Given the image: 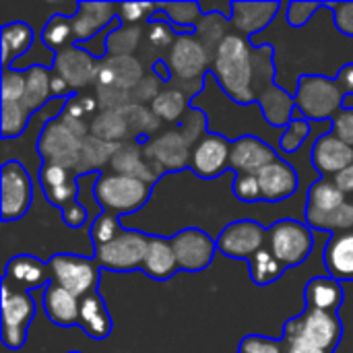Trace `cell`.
Instances as JSON below:
<instances>
[{
  "label": "cell",
  "instance_id": "cell-6",
  "mask_svg": "<svg viewBox=\"0 0 353 353\" xmlns=\"http://www.w3.org/2000/svg\"><path fill=\"white\" fill-rule=\"evenodd\" d=\"M267 246L285 267H300L314 248L312 230L296 219H279L267 228Z\"/></svg>",
  "mask_w": 353,
  "mask_h": 353
},
{
  "label": "cell",
  "instance_id": "cell-7",
  "mask_svg": "<svg viewBox=\"0 0 353 353\" xmlns=\"http://www.w3.org/2000/svg\"><path fill=\"white\" fill-rule=\"evenodd\" d=\"M52 281L64 288L66 292L74 294L77 298H85L97 292L101 269L95 259H85L70 252H58L48 261Z\"/></svg>",
  "mask_w": 353,
  "mask_h": 353
},
{
  "label": "cell",
  "instance_id": "cell-44",
  "mask_svg": "<svg viewBox=\"0 0 353 353\" xmlns=\"http://www.w3.org/2000/svg\"><path fill=\"white\" fill-rule=\"evenodd\" d=\"M122 225H120V215L112 213V211H101L93 223H91V242L95 248L103 246V244H110L112 240H116L120 234H122Z\"/></svg>",
  "mask_w": 353,
  "mask_h": 353
},
{
  "label": "cell",
  "instance_id": "cell-20",
  "mask_svg": "<svg viewBox=\"0 0 353 353\" xmlns=\"http://www.w3.org/2000/svg\"><path fill=\"white\" fill-rule=\"evenodd\" d=\"M110 168L114 170V174L137 178L147 184H155L157 178L163 174V170L147 157L145 143H141L137 139L120 145V149L116 151V155L110 161Z\"/></svg>",
  "mask_w": 353,
  "mask_h": 353
},
{
  "label": "cell",
  "instance_id": "cell-17",
  "mask_svg": "<svg viewBox=\"0 0 353 353\" xmlns=\"http://www.w3.org/2000/svg\"><path fill=\"white\" fill-rule=\"evenodd\" d=\"M145 153L163 172H180L190 168L192 147L180 130H168L149 139L145 143Z\"/></svg>",
  "mask_w": 353,
  "mask_h": 353
},
{
  "label": "cell",
  "instance_id": "cell-35",
  "mask_svg": "<svg viewBox=\"0 0 353 353\" xmlns=\"http://www.w3.org/2000/svg\"><path fill=\"white\" fill-rule=\"evenodd\" d=\"M153 19H165L174 29L182 27L186 35H194V29L203 19V12L199 2H159Z\"/></svg>",
  "mask_w": 353,
  "mask_h": 353
},
{
  "label": "cell",
  "instance_id": "cell-30",
  "mask_svg": "<svg viewBox=\"0 0 353 353\" xmlns=\"http://www.w3.org/2000/svg\"><path fill=\"white\" fill-rule=\"evenodd\" d=\"M141 271L155 281H168L180 271L170 238L149 236V248H147Z\"/></svg>",
  "mask_w": 353,
  "mask_h": 353
},
{
  "label": "cell",
  "instance_id": "cell-10",
  "mask_svg": "<svg viewBox=\"0 0 353 353\" xmlns=\"http://www.w3.org/2000/svg\"><path fill=\"white\" fill-rule=\"evenodd\" d=\"M211 64L209 52L194 35L180 33L168 52V68L178 83H203L211 72Z\"/></svg>",
  "mask_w": 353,
  "mask_h": 353
},
{
  "label": "cell",
  "instance_id": "cell-42",
  "mask_svg": "<svg viewBox=\"0 0 353 353\" xmlns=\"http://www.w3.org/2000/svg\"><path fill=\"white\" fill-rule=\"evenodd\" d=\"M41 39H43V43H46L50 50H54V52H60V50L72 46V43H74L72 19H70V17H64V14H54V17L43 25Z\"/></svg>",
  "mask_w": 353,
  "mask_h": 353
},
{
  "label": "cell",
  "instance_id": "cell-19",
  "mask_svg": "<svg viewBox=\"0 0 353 353\" xmlns=\"http://www.w3.org/2000/svg\"><path fill=\"white\" fill-rule=\"evenodd\" d=\"M72 19L74 43L81 46L108 29L118 19V4L114 2H79Z\"/></svg>",
  "mask_w": 353,
  "mask_h": 353
},
{
  "label": "cell",
  "instance_id": "cell-9",
  "mask_svg": "<svg viewBox=\"0 0 353 353\" xmlns=\"http://www.w3.org/2000/svg\"><path fill=\"white\" fill-rule=\"evenodd\" d=\"M147 248H149L147 234H143L139 230H122V234L116 240L95 248L93 259L99 265V269L128 273V271L143 267Z\"/></svg>",
  "mask_w": 353,
  "mask_h": 353
},
{
  "label": "cell",
  "instance_id": "cell-4",
  "mask_svg": "<svg viewBox=\"0 0 353 353\" xmlns=\"http://www.w3.org/2000/svg\"><path fill=\"white\" fill-rule=\"evenodd\" d=\"M153 184L120 174H99L93 184V199L101 211H112L116 215L134 213L149 201Z\"/></svg>",
  "mask_w": 353,
  "mask_h": 353
},
{
  "label": "cell",
  "instance_id": "cell-1",
  "mask_svg": "<svg viewBox=\"0 0 353 353\" xmlns=\"http://www.w3.org/2000/svg\"><path fill=\"white\" fill-rule=\"evenodd\" d=\"M254 43L240 35L230 33L211 64V74L219 87L236 103H254L252 79H254Z\"/></svg>",
  "mask_w": 353,
  "mask_h": 353
},
{
  "label": "cell",
  "instance_id": "cell-64",
  "mask_svg": "<svg viewBox=\"0 0 353 353\" xmlns=\"http://www.w3.org/2000/svg\"><path fill=\"white\" fill-rule=\"evenodd\" d=\"M68 353H81V352H68Z\"/></svg>",
  "mask_w": 353,
  "mask_h": 353
},
{
  "label": "cell",
  "instance_id": "cell-45",
  "mask_svg": "<svg viewBox=\"0 0 353 353\" xmlns=\"http://www.w3.org/2000/svg\"><path fill=\"white\" fill-rule=\"evenodd\" d=\"M310 132H312V122L310 120H306V118H294L283 128V134L279 139L281 151H285V153L298 151L306 143V139L310 137Z\"/></svg>",
  "mask_w": 353,
  "mask_h": 353
},
{
  "label": "cell",
  "instance_id": "cell-46",
  "mask_svg": "<svg viewBox=\"0 0 353 353\" xmlns=\"http://www.w3.org/2000/svg\"><path fill=\"white\" fill-rule=\"evenodd\" d=\"M157 12L155 2H122L118 4V19L122 25H147Z\"/></svg>",
  "mask_w": 353,
  "mask_h": 353
},
{
  "label": "cell",
  "instance_id": "cell-40",
  "mask_svg": "<svg viewBox=\"0 0 353 353\" xmlns=\"http://www.w3.org/2000/svg\"><path fill=\"white\" fill-rule=\"evenodd\" d=\"M228 19L221 14H203V19L199 21L196 29H194V37L205 46V50L209 52L211 60L215 58L221 41L230 35L228 33Z\"/></svg>",
  "mask_w": 353,
  "mask_h": 353
},
{
  "label": "cell",
  "instance_id": "cell-36",
  "mask_svg": "<svg viewBox=\"0 0 353 353\" xmlns=\"http://www.w3.org/2000/svg\"><path fill=\"white\" fill-rule=\"evenodd\" d=\"M89 134L105 143H124L130 137L126 118L120 110H101L89 122Z\"/></svg>",
  "mask_w": 353,
  "mask_h": 353
},
{
  "label": "cell",
  "instance_id": "cell-55",
  "mask_svg": "<svg viewBox=\"0 0 353 353\" xmlns=\"http://www.w3.org/2000/svg\"><path fill=\"white\" fill-rule=\"evenodd\" d=\"M161 79L153 72L151 77H145L132 91H130V99H132V103H141V105H145L147 101H155L157 99V95L163 91L161 89Z\"/></svg>",
  "mask_w": 353,
  "mask_h": 353
},
{
  "label": "cell",
  "instance_id": "cell-50",
  "mask_svg": "<svg viewBox=\"0 0 353 353\" xmlns=\"http://www.w3.org/2000/svg\"><path fill=\"white\" fill-rule=\"evenodd\" d=\"M238 353H285V341L252 333L240 341Z\"/></svg>",
  "mask_w": 353,
  "mask_h": 353
},
{
  "label": "cell",
  "instance_id": "cell-14",
  "mask_svg": "<svg viewBox=\"0 0 353 353\" xmlns=\"http://www.w3.org/2000/svg\"><path fill=\"white\" fill-rule=\"evenodd\" d=\"M176 261L180 271L188 273H201L205 271L215 256L217 242L199 228H186L170 238Z\"/></svg>",
  "mask_w": 353,
  "mask_h": 353
},
{
  "label": "cell",
  "instance_id": "cell-56",
  "mask_svg": "<svg viewBox=\"0 0 353 353\" xmlns=\"http://www.w3.org/2000/svg\"><path fill=\"white\" fill-rule=\"evenodd\" d=\"M325 8L333 12V23L339 33L353 37V2H327Z\"/></svg>",
  "mask_w": 353,
  "mask_h": 353
},
{
  "label": "cell",
  "instance_id": "cell-29",
  "mask_svg": "<svg viewBox=\"0 0 353 353\" xmlns=\"http://www.w3.org/2000/svg\"><path fill=\"white\" fill-rule=\"evenodd\" d=\"M79 327L85 331L87 337L95 341H103L110 337L114 329V321L108 312V306L99 292H93L81 298V312H79Z\"/></svg>",
  "mask_w": 353,
  "mask_h": 353
},
{
  "label": "cell",
  "instance_id": "cell-48",
  "mask_svg": "<svg viewBox=\"0 0 353 353\" xmlns=\"http://www.w3.org/2000/svg\"><path fill=\"white\" fill-rule=\"evenodd\" d=\"M145 33H147V39H149V43L155 48V50H172V46H174V41H176V29L168 23V21H163V19H151L149 23H147V29H145Z\"/></svg>",
  "mask_w": 353,
  "mask_h": 353
},
{
  "label": "cell",
  "instance_id": "cell-37",
  "mask_svg": "<svg viewBox=\"0 0 353 353\" xmlns=\"http://www.w3.org/2000/svg\"><path fill=\"white\" fill-rule=\"evenodd\" d=\"M122 116L126 118V124H128V130L130 134H134L137 141L141 143H147L149 141V134L151 132H157L159 126H161V118L149 110L147 105H141V103H126L124 108H120Z\"/></svg>",
  "mask_w": 353,
  "mask_h": 353
},
{
  "label": "cell",
  "instance_id": "cell-33",
  "mask_svg": "<svg viewBox=\"0 0 353 353\" xmlns=\"http://www.w3.org/2000/svg\"><path fill=\"white\" fill-rule=\"evenodd\" d=\"M25 95L23 103L33 114L41 110L52 97V70L41 64L27 66L25 70Z\"/></svg>",
  "mask_w": 353,
  "mask_h": 353
},
{
  "label": "cell",
  "instance_id": "cell-57",
  "mask_svg": "<svg viewBox=\"0 0 353 353\" xmlns=\"http://www.w3.org/2000/svg\"><path fill=\"white\" fill-rule=\"evenodd\" d=\"M77 180H79V178H77ZM77 180H72V182H68V184H64V186H60V188H54V190L43 192V194H46V201H48L50 205L58 207V209H64L66 205L74 203V201H77V194H79V182H77Z\"/></svg>",
  "mask_w": 353,
  "mask_h": 353
},
{
  "label": "cell",
  "instance_id": "cell-2",
  "mask_svg": "<svg viewBox=\"0 0 353 353\" xmlns=\"http://www.w3.org/2000/svg\"><path fill=\"white\" fill-rule=\"evenodd\" d=\"M252 54H254V79H252L254 103H259V108L263 110L265 120L271 126L285 128L294 120L296 97L275 83V64H273L275 52H273V46H269V43L256 46L254 43Z\"/></svg>",
  "mask_w": 353,
  "mask_h": 353
},
{
  "label": "cell",
  "instance_id": "cell-3",
  "mask_svg": "<svg viewBox=\"0 0 353 353\" xmlns=\"http://www.w3.org/2000/svg\"><path fill=\"white\" fill-rule=\"evenodd\" d=\"M345 89L337 79L323 74H302L294 93L296 108L306 120H333L343 110Z\"/></svg>",
  "mask_w": 353,
  "mask_h": 353
},
{
  "label": "cell",
  "instance_id": "cell-63",
  "mask_svg": "<svg viewBox=\"0 0 353 353\" xmlns=\"http://www.w3.org/2000/svg\"><path fill=\"white\" fill-rule=\"evenodd\" d=\"M333 180L337 182V186H339L345 194H353V163L347 170H343L339 176H335Z\"/></svg>",
  "mask_w": 353,
  "mask_h": 353
},
{
  "label": "cell",
  "instance_id": "cell-49",
  "mask_svg": "<svg viewBox=\"0 0 353 353\" xmlns=\"http://www.w3.org/2000/svg\"><path fill=\"white\" fill-rule=\"evenodd\" d=\"M2 99L0 101H23L25 95V72L17 68H2Z\"/></svg>",
  "mask_w": 353,
  "mask_h": 353
},
{
  "label": "cell",
  "instance_id": "cell-43",
  "mask_svg": "<svg viewBox=\"0 0 353 353\" xmlns=\"http://www.w3.org/2000/svg\"><path fill=\"white\" fill-rule=\"evenodd\" d=\"M0 116L2 139H14L25 132L31 112L23 101H0Z\"/></svg>",
  "mask_w": 353,
  "mask_h": 353
},
{
  "label": "cell",
  "instance_id": "cell-28",
  "mask_svg": "<svg viewBox=\"0 0 353 353\" xmlns=\"http://www.w3.org/2000/svg\"><path fill=\"white\" fill-rule=\"evenodd\" d=\"M323 261L327 273L337 281H353V230L331 234Z\"/></svg>",
  "mask_w": 353,
  "mask_h": 353
},
{
  "label": "cell",
  "instance_id": "cell-54",
  "mask_svg": "<svg viewBox=\"0 0 353 353\" xmlns=\"http://www.w3.org/2000/svg\"><path fill=\"white\" fill-rule=\"evenodd\" d=\"M234 194L242 203H259V201H263L259 178L256 176H250V174H236Z\"/></svg>",
  "mask_w": 353,
  "mask_h": 353
},
{
  "label": "cell",
  "instance_id": "cell-62",
  "mask_svg": "<svg viewBox=\"0 0 353 353\" xmlns=\"http://www.w3.org/2000/svg\"><path fill=\"white\" fill-rule=\"evenodd\" d=\"M335 79L341 83V87L345 89L347 95H353V62L341 66V70H339V74H337Z\"/></svg>",
  "mask_w": 353,
  "mask_h": 353
},
{
  "label": "cell",
  "instance_id": "cell-32",
  "mask_svg": "<svg viewBox=\"0 0 353 353\" xmlns=\"http://www.w3.org/2000/svg\"><path fill=\"white\" fill-rule=\"evenodd\" d=\"M33 29L23 21H10L0 29V48H2V68H12V60L23 56L33 46Z\"/></svg>",
  "mask_w": 353,
  "mask_h": 353
},
{
  "label": "cell",
  "instance_id": "cell-25",
  "mask_svg": "<svg viewBox=\"0 0 353 353\" xmlns=\"http://www.w3.org/2000/svg\"><path fill=\"white\" fill-rule=\"evenodd\" d=\"M143 79V64L134 56H108L99 66L95 83L101 87H116L120 91L130 93Z\"/></svg>",
  "mask_w": 353,
  "mask_h": 353
},
{
  "label": "cell",
  "instance_id": "cell-27",
  "mask_svg": "<svg viewBox=\"0 0 353 353\" xmlns=\"http://www.w3.org/2000/svg\"><path fill=\"white\" fill-rule=\"evenodd\" d=\"M43 312L50 323L56 327H77L79 325V312H81V298L66 292L58 283H50L43 290Z\"/></svg>",
  "mask_w": 353,
  "mask_h": 353
},
{
  "label": "cell",
  "instance_id": "cell-8",
  "mask_svg": "<svg viewBox=\"0 0 353 353\" xmlns=\"http://www.w3.org/2000/svg\"><path fill=\"white\" fill-rule=\"evenodd\" d=\"M35 319V302L29 292L2 283V343L19 352L27 341V329Z\"/></svg>",
  "mask_w": 353,
  "mask_h": 353
},
{
  "label": "cell",
  "instance_id": "cell-39",
  "mask_svg": "<svg viewBox=\"0 0 353 353\" xmlns=\"http://www.w3.org/2000/svg\"><path fill=\"white\" fill-rule=\"evenodd\" d=\"M248 269H250L252 281H254L256 285H261V288L275 283V281L281 279V275L288 271V269L277 261V256L269 250V246L261 248V250L248 261Z\"/></svg>",
  "mask_w": 353,
  "mask_h": 353
},
{
  "label": "cell",
  "instance_id": "cell-61",
  "mask_svg": "<svg viewBox=\"0 0 353 353\" xmlns=\"http://www.w3.org/2000/svg\"><path fill=\"white\" fill-rule=\"evenodd\" d=\"M72 93H74V89L56 70H52V97L60 99V97H66V95H72Z\"/></svg>",
  "mask_w": 353,
  "mask_h": 353
},
{
  "label": "cell",
  "instance_id": "cell-60",
  "mask_svg": "<svg viewBox=\"0 0 353 353\" xmlns=\"http://www.w3.org/2000/svg\"><path fill=\"white\" fill-rule=\"evenodd\" d=\"M285 353H331V352H325V350H321V347H314L312 343H308V341H304V339H290V341H285Z\"/></svg>",
  "mask_w": 353,
  "mask_h": 353
},
{
  "label": "cell",
  "instance_id": "cell-23",
  "mask_svg": "<svg viewBox=\"0 0 353 353\" xmlns=\"http://www.w3.org/2000/svg\"><path fill=\"white\" fill-rule=\"evenodd\" d=\"M256 178L261 184L263 201H267V203H281V201L290 199L298 190V184H300L298 172L281 157L277 161L269 163L265 170H261L256 174Z\"/></svg>",
  "mask_w": 353,
  "mask_h": 353
},
{
  "label": "cell",
  "instance_id": "cell-26",
  "mask_svg": "<svg viewBox=\"0 0 353 353\" xmlns=\"http://www.w3.org/2000/svg\"><path fill=\"white\" fill-rule=\"evenodd\" d=\"M345 203H347V194L337 186V182L333 178H321V180L312 182L308 188L306 211H304L306 225L312 228L319 219L333 213L335 209H339Z\"/></svg>",
  "mask_w": 353,
  "mask_h": 353
},
{
  "label": "cell",
  "instance_id": "cell-24",
  "mask_svg": "<svg viewBox=\"0 0 353 353\" xmlns=\"http://www.w3.org/2000/svg\"><path fill=\"white\" fill-rule=\"evenodd\" d=\"M279 8H281L279 2H238V0H234L230 23L240 35L252 39L254 33H259L271 25V21L277 17Z\"/></svg>",
  "mask_w": 353,
  "mask_h": 353
},
{
  "label": "cell",
  "instance_id": "cell-11",
  "mask_svg": "<svg viewBox=\"0 0 353 353\" xmlns=\"http://www.w3.org/2000/svg\"><path fill=\"white\" fill-rule=\"evenodd\" d=\"M33 199L29 172L21 161H6L0 168V217L17 221L27 215Z\"/></svg>",
  "mask_w": 353,
  "mask_h": 353
},
{
  "label": "cell",
  "instance_id": "cell-18",
  "mask_svg": "<svg viewBox=\"0 0 353 353\" xmlns=\"http://www.w3.org/2000/svg\"><path fill=\"white\" fill-rule=\"evenodd\" d=\"M310 161L323 178H335L353 163V149L333 132H325L314 141Z\"/></svg>",
  "mask_w": 353,
  "mask_h": 353
},
{
  "label": "cell",
  "instance_id": "cell-12",
  "mask_svg": "<svg viewBox=\"0 0 353 353\" xmlns=\"http://www.w3.org/2000/svg\"><path fill=\"white\" fill-rule=\"evenodd\" d=\"M81 147H83V139L70 132L58 118L46 122L37 139V153L43 159V163L62 165L74 174L81 159Z\"/></svg>",
  "mask_w": 353,
  "mask_h": 353
},
{
  "label": "cell",
  "instance_id": "cell-53",
  "mask_svg": "<svg viewBox=\"0 0 353 353\" xmlns=\"http://www.w3.org/2000/svg\"><path fill=\"white\" fill-rule=\"evenodd\" d=\"M327 2H290L288 4V10H285V19L292 27H304L319 8H325Z\"/></svg>",
  "mask_w": 353,
  "mask_h": 353
},
{
  "label": "cell",
  "instance_id": "cell-58",
  "mask_svg": "<svg viewBox=\"0 0 353 353\" xmlns=\"http://www.w3.org/2000/svg\"><path fill=\"white\" fill-rule=\"evenodd\" d=\"M333 134L353 149V108H343L333 118Z\"/></svg>",
  "mask_w": 353,
  "mask_h": 353
},
{
  "label": "cell",
  "instance_id": "cell-13",
  "mask_svg": "<svg viewBox=\"0 0 353 353\" xmlns=\"http://www.w3.org/2000/svg\"><path fill=\"white\" fill-rule=\"evenodd\" d=\"M267 246V230L252 219H240L225 225L217 238V250L228 259L250 261Z\"/></svg>",
  "mask_w": 353,
  "mask_h": 353
},
{
  "label": "cell",
  "instance_id": "cell-59",
  "mask_svg": "<svg viewBox=\"0 0 353 353\" xmlns=\"http://www.w3.org/2000/svg\"><path fill=\"white\" fill-rule=\"evenodd\" d=\"M62 211V221L68 225V228H72V230H79V228H83L85 225V221H87V209L79 203V201H74V203H70V205H66L64 209H60Z\"/></svg>",
  "mask_w": 353,
  "mask_h": 353
},
{
  "label": "cell",
  "instance_id": "cell-47",
  "mask_svg": "<svg viewBox=\"0 0 353 353\" xmlns=\"http://www.w3.org/2000/svg\"><path fill=\"white\" fill-rule=\"evenodd\" d=\"M310 230H321V232H347L353 230V203H345L339 209H335L333 213L325 215L323 219H319Z\"/></svg>",
  "mask_w": 353,
  "mask_h": 353
},
{
  "label": "cell",
  "instance_id": "cell-41",
  "mask_svg": "<svg viewBox=\"0 0 353 353\" xmlns=\"http://www.w3.org/2000/svg\"><path fill=\"white\" fill-rule=\"evenodd\" d=\"M147 25H120L108 37V56H132Z\"/></svg>",
  "mask_w": 353,
  "mask_h": 353
},
{
  "label": "cell",
  "instance_id": "cell-52",
  "mask_svg": "<svg viewBox=\"0 0 353 353\" xmlns=\"http://www.w3.org/2000/svg\"><path fill=\"white\" fill-rule=\"evenodd\" d=\"M77 178H72V172L62 168V165H54V163H43L41 170H39V184H41V190L48 192V190H54V188H60L68 182H72Z\"/></svg>",
  "mask_w": 353,
  "mask_h": 353
},
{
  "label": "cell",
  "instance_id": "cell-38",
  "mask_svg": "<svg viewBox=\"0 0 353 353\" xmlns=\"http://www.w3.org/2000/svg\"><path fill=\"white\" fill-rule=\"evenodd\" d=\"M190 101H188V93L180 91L176 85L163 89L157 99L151 103V110L165 122H180L182 118H186V114L190 112Z\"/></svg>",
  "mask_w": 353,
  "mask_h": 353
},
{
  "label": "cell",
  "instance_id": "cell-16",
  "mask_svg": "<svg viewBox=\"0 0 353 353\" xmlns=\"http://www.w3.org/2000/svg\"><path fill=\"white\" fill-rule=\"evenodd\" d=\"M99 66H101V62L97 58H93L81 46L72 43L68 48L56 52V56H54V68L52 70H56L74 89V93H77L85 85L97 81Z\"/></svg>",
  "mask_w": 353,
  "mask_h": 353
},
{
  "label": "cell",
  "instance_id": "cell-21",
  "mask_svg": "<svg viewBox=\"0 0 353 353\" xmlns=\"http://www.w3.org/2000/svg\"><path fill=\"white\" fill-rule=\"evenodd\" d=\"M279 155L275 153V149L252 137V134H244L236 141H232V157H230V168L236 174H250L256 176L261 170H265L269 163L277 161Z\"/></svg>",
  "mask_w": 353,
  "mask_h": 353
},
{
  "label": "cell",
  "instance_id": "cell-15",
  "mask_svg": "<svg viewBox=\"0 0 353 353\" xmlns=\"http://www.w3.org/2000/svg\"><path fill=\"white\" fill-rule=\"evenodd\" d=\"M230 157H232V141H228L221 134L207 132L192 147L190 170L203 180H213L221 174H225L228 170H232Z\"/></svg>",
  "mask_w": 353,
  "mask_h": 353
},
{
  "label": "cell",
  "instance_id": "cell-34",
  "mask_svg": "<svg viewBox=\"0 0 353 353\" xmlns=\"http://www.w3.org/2000/svg\"><path fill=\"white\" fill-rule=\"evenodd\" d=\"M122 143H105L99 141L95 137H85L83 139V147H81V159H79V168H77V176H87V174H97L99 176V168L110 163L112 157L116 155V151L120 149Z\"/></svg>",
  "mask_w": 353,
  "mask_h": 353
},
{
  "label": "cell",
  "instance_id": "cell-5",
  "mask_svg": "<svg viewBox=\"0 0 353 353\" xmlns=\"http://www.w3.org/2000/svg\"><path fill=\"white\" fill-rule=\"evenodd\" d=\"M304 339L312 343L314 347H321L325 352L335 353L341 337H343V325L339 314L323 312L304 308V312L296 319H290L283 327V339Z\"/></svg>",
  "mask_w": 353,
  "mask_h": 353
},
{
  "label": "cell",
  "instance_id": "cell-31",
  "mask_svg": "<svg viewBox=\"0 0 353 353\" xmlns=\"http://www.w3.org/2000/svg\"><path fill=\"white\" fill-rule=\"evenodd\" d=\"M304 298H306V308L337 314V310L343 304V288L331 275H319L306 283Z\"/></svg>",
  "mask_w": 353,
  "mask_h": 353
},
{
  "label": "cell",
  "instance_id": "cell-22",
  "mask_svg": "<svg viewBox=\"0 0 353 353\" xmlns=\"http://www.w3.org/2000/svg\"><path fill=\"white\" fill-rule=\"evenodd\" d=\"M2 283H8L14 290L31 292V290H46L52 283V273L48 263L33 254H17L6 263L4 279Z\"/></svg>",
  "mask_w": 353,
  "mask_h": 353
},
{
  "label": "cell",
  "instance_id": "cell-51",
  "mask_svg": "<svg viewBox=\"0 0 353 353\" xmlns=\"http://www.w3.org/2000/svg\"><path fill=\"white\" fill-rule=\"evenodd\" d=\"M184 139L188 141L190 147H194L205 134H207V116L203 110H196L194 105L190 108V112L186 114L184 118V124H182V130Z\"/></svg>",
  "mask_w": 353,
  "mask_h": 353
}]
</instances>
